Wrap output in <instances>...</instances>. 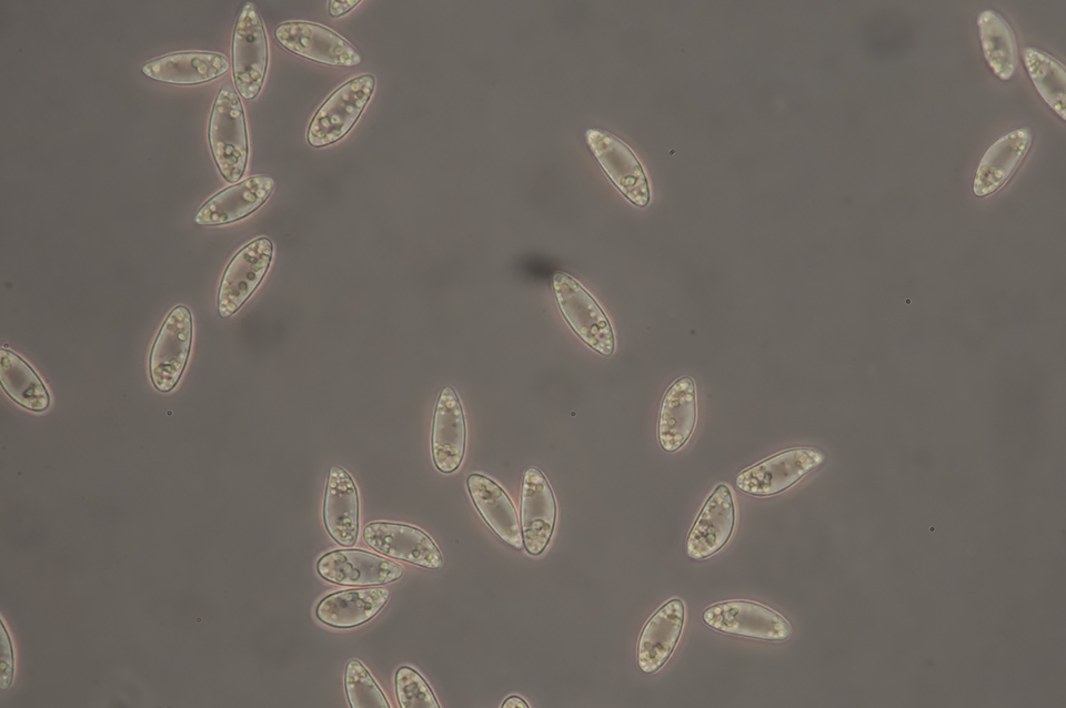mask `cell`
Listing matches in <instances>:
<instances>
[{"mask_svg": "<svg viewBox=\"0 0 1066 708\" xmlns=\"http://www.w3.org/2000/svg\"><path fill=\"white\" fill-rule=\"evenodd\" d=\"M375 88V78L364 73L336 88L313 114L306 131L308 144L325 148L344 138L355 125Z\"/></svg>", "mask_w": 1066, "mask_h": 708, "instance_id": "7a4b0ae2", "label": "cell"}, {"mask_svg": "<svg viewBox=\"0 0 1066 708\" xmlns=\"http://www.w3.org/2000/svg\"><path fill=\"white\" fill-rule=\"evenodd\" d=\"M466 486L474 506L492 532L511 547L521 549V525L506 492L491 478L477 473L467 476Z\"/></svg>", "mask_w": 1066, "mask_h": 708, "instance_id": "7402d4cb", "label": "cell"}, {"mask_svg": "<svg viewBox=\"0 0 1066 708\" xmlns=\"http://www.w3.org/2000/svg\"><path fill=\"white\" fill-rule=\"evenodd\" d=\"M552 285L559 309L573 332L599 354L612 355L615 348L613 328L596 300L565 272H556Z\"/></svg>", "mask_w": 1066, "mask_h": 708, "instance_id": "3957f363", "label": "cell"}, {"mask_svg": "<svg viewBox=\"0 0 1066 708\" xmlns=\"http://www.w3.org/2000/svg\"><path fill=\"white\" fill-rule=\"evenodd\" d=\"M269 45L263 21L257 7L247 2L237 19L232 39L233 80L239 94L255 99L265 80Z\"/></svg>", "mask_w": 1066, "mask_h": 708, "instance_id": "277c9868", "label": "cell"}, {"mask_svg": "<svg viewBox=\"0 0 1066 708\" xmlns=\"http://www.w3.org/2000/svg\"><path fill=\"white\" fill-rule=\"evenodd\" d=\"M466 422L455 390L444 386L438 397L431 433V451L435 467L444 474L455 472L465 454Z\"/></svg>", "mask_w": 1066, "mask_h": 708, "instance_id": "9a60e30c", "label": "cell"}, {"mask_svg": "<svg viewBox=\"0 0 1066 708\" xmlns=\"http://www.w3.org/2000/svg\"><path fill=\"white\" fill-rule=\"evenodd\" d=\"M193 335L192 315L184 305L174 306L162 323L149 356V374L153 386L162 393L172 391L187 366Z\"/></svg>", "mask_w": 1066, "mask_h": 708, "instance_id": "5b68a950", "label": "cell"}, {"mask_svg": "<svg viewBox=\"0 0 1066 708\" xmlns=\"http://www.w3.org/2000/svg\"><path fill=\"white\" fill-rule=\"evenodd\" d=\"M703 621L711 628L768 641L787 640L792 627L777 611L755 601L728 600L707 607Z\"/></svg>", "mask_w": 1066, "mask_h": 708, "instance_id": "ba28073f", "label": "cell"}, {"mask_svg": "<svg viewBox=\"0 0 1066 708\" xmlns=\"http://www.w3.org/2000/svg\"><path fill=\"white\" fill-rule=\"evenodd\" d=\"M319 575L342 586H376L398 580L403 567L390 559L362 549H336L321 556Z\"/></svg>", "mask_w": 1066, "mask_h": 708, "instance_id": "7c38bea8", "label": "cell"}, {"mask_svg": "<svg viewBox=\"0 0 1066 708\" xmlns=\"http://www.w3.org/2000/svg\"><path fill=\"white\" fill-rule=\"evenodd\" d=\"M585 140L619 191L633 204L646 206L650 201L647 179L632 150L610 132L600 129H589Z\"/></svg>", "mask_w": 1066, "mask_h": 708, "instance_id": "30bf717a", "label": "cell"}, {"mask_svg": "<svg viewBox=\"0 0 1066 708\" xmlns=\"http://www.w3.org/2000/svg\"><path fill=\"white\" fill-rule=\"evenodd\" d=\"M275 188L269 175H253L230 185L211 196L197 212L194 222L215 226L242 220L269 199Z\"/></svg>", "mask_w": 1066, "mask_h": 708, "instance_id": "e0dca14e", "label": "cell"}, {"mask_svg": "<svg viewBox=\"0 0 1066 708\" xmlns=\"http://www.w3.org/2000/svg\"><path fill=\"white\" fill-rule=\"evenodd\" d=\"M735 522L732 492L727 485L720 484L706 499L688 533L687 556L702 560L718 553L728 543Z\"/></svg>", "mask_w": 1066, "mask_h": 708, "instance_id": "5bb4252c", "label": "cell"}, {"mask_svg": "<svg viewBox=\"0 0 1066 708\" xmlns=\"http://www.w3.org/2000/svg\"><path fill=\"white\" fill-rule=\"evenodd\" d=\"M214 162L223 179L235 183L243 176L249 159L247 121L242 101L230 84L214 100L208 128Z\"/></svg>", "mask_w": 1066, "mask_h": 708, "instance_id": "6da1fadb", "label": "cell"}, {"mask_svg": "<svg viewBox=\"0 0 1066 708\" xmlns=\"http://www.w3.org/2000/svg\"><path fill=\"white\" fill-rule=\"evenodd\" d=\"M230 69L228 58L218 52H175L153 59L142 65L148 78L171 84L194 85L213 81Z\"/></svg>", "mask_w": 1066, "mask_h": 708, "instance_id": "ffe728a7", "label": "cell"}, {"mask_svg": "<svg viewBox=\"0 0 1066 708\" xmlns=\"http://www.w3.org/2000/svg\"><path fill=\"white\" fill-rule=\"evenodd\" d=\"M685 624V606L673 598L645 624L637 644V665L645 674L660 670L674 653Z\"/></svg>", "mask_w": 1066, "mask_h": 708, "instance_id": "ac0fdd59", "label": "cell"}, {"mask_svg": "<svg viewBox=\"0 0 1066 708\" xmlns=\"http://www.w3.org/2000/svg\"><path fill=\"white\" fill-rule=\"evenodd\" d=\"M556 502L545 475L529 467L521 489L520 525L523 546L533 556L544 552L554 532Z\"/></svg>", "mask_w": 1066, "mask_h": 708, "instance_id": "8fae6325", "label": "cell"}, {"mask_svg": "<svg viewBox=\"0 0 1066 708\" xmlns=\"http://www.w3.org/2000/svg\"><path fill=\"white\" fill-rule=\"evenodd\" d=\"M824 461L825 454L818 448H790L741 472L735 485L753 496L776 495L798 483Z\"/></svg>", "mask_w": 1066, "mask_h": 708, "instance_id": "8992f818", "label": "cell"}, {"mask_svg": "<svg viewBox=\"0 0 1066 708\" xmlns=\"http://www.w3.org/2000/svg\"><path fill=\"white\" fill-rule=\"evenodd\" d=\"M274 38L289 52L330 67H355L360 52L331 29L308 21H288L274 30Z\"/></svg>", "mask_w": 1066, "mask_h": 708, "instance_id": "9c48e42d", "label": "cell"}, {"mask_svg": "<svg viewBox=\"0 0 1066 708\" xmlns=\"http://www.w3.org/2000/svg\"><path fill=\"white\" fill-rule=\"evenodd\" d=\"M273 243L258 237L241 247L227 265L218 291V313L227 318L240 310L264 279L272 259Z\"/></svg>", "mask_w": 1066, "mask_h": 708, "instance_id": "52a82bcc", "label": "cell"}, {"mask_svg": "<svg viewBox=\"0 0 1066 708\" xmlns=\"http://www.w3.org/2000/svg\"><path fill=\"white\" fill-rule=\"evenodd\" d=\"M323 523L330 537L343 547L355 544L360 526L356 485L341 466L329 471L323 499Z\"/></svg>", "mask_w": 1066, "mask_h": 708, "instance_id": "d6986e66", "label": "cell"}, {"mask_svg": "<svg viewBox=\"0 0 1066 708\" xmlns=\"http://www.w3.org/2000/svg\"><path fill=\"white\" fill-rule=\"evenodd\" d=\"M395 694L401 708H439L432 689L413 668L402 666L394 677Z\"/></svg>", "mask_w": 1066, "mask_h": 708, "instance_id": "83f0119b", "label": "cell"}, {"mask_svg": "<svg viewBox=\"0 0 1066 708\" xmlns=\"http://www.w3.org/2000/svg\"><path fill=\"white\" fill-rule=\"evenodd\" d=\"M360 0H331L328 2V12L331 17L339 18L350 12L354 7L360 4Z\"/></svg>", "mask_w": 1066, "mask_h": 708, "instance_id": "f1b7e54d", "label": "cell"}, {"mask_svg": "<svg viewBox=\"0 0 1066 708\" xmlns=\"http://www.w3.org/2000/svg\"><path fill=\"white\" fill-rule=\"evenodd\" d=\"M363 539L375 552L406 563L438 569L443 558L432 538L423 530L406 524L373 522L363 529Z\"/></svg>", "mask_w": 1066, "mask_h": 708, "instance_id": "4fadbf2b", "label": "cell"}, {"mask_svg": "<svg viewBox=\"0 0 1066 708\" xmlns=\"http://www.w3.org/2000/svg\"><path fill=\"white\" fill-rule=\"evenodd\" d=\"M697 419L696 391L692 377L676 380L666 391L660 409L657 438L667 453L682 448L692 436Z\"/></svg>", "mask_w": 1066, "mask_h": 708, "instance_id": "44dd1931", "label": "cell"}, {"mask_svg": "<svg viewBox=\"0 0 1066 708\" xmlns=\"http://www.w3.org/2000/svg\"><path fill=\"white\" fill-rule=\"evenodd\" d=\"M1033 142L1028 127L1010 130L998 136L983 154L973 181L976 196H987L1002 189L1014 175Z\"/></svg>", "mask_w": 1066, "mask_h": 708, "instance_id": "2e32d148", "label": "cell"}, {"mask_svg": "<svg viewBox=\"0 0 1066 708\" xmlns=\"http://www.w3.org/2000/svg\"><path fill=\"white\" fill-rule=\"evenodd\" d=\"M344 687L352 708H389L386 697L369 670L356 659L345 666Z\"/></svg>", "mask_w": 1066, "mask_h": 708, "instance_id": "4316f807", "label": "cell"}, {"mask_svg": "<svg viewBox=\"0 0 1066 708\" xmlns=\"http://www.w3.org/2000/svg\"><path fill=\"white\" fill-rule=\"evenodd\" d=\"M977 28L988 67L998 79L1010 80L1018 65V48L1010 24L997 11L986 9L977 16Z\"/></svg>", "mask_w": 1066, "mask_h": 708, "instance_id": "cb8c5ba5", "label": "cell"}, {"mask_svg": "<svg viewBox=\"0 0 1066 708\" xmlns=\"http://www.w3.org/2000/svg\"><path fill=\"white\" fill-rule=\"evenodd\" d=\"M503 708H527L529 705L517 696H510L502 704Z\"/></svg>", "mask_w": 1066, "mask_h": 708, "instance_id": "f546056e", "label": "cell"}, {"mask_svg": "<svg viewBox=\"0 0 1066 708\" xmlns=\"http://www.w3.org/2000/svg\"><path fill=\"white\" fill-rule=\"evenodd\" d=\"M384 587L348 589L325 596L315 608L316 618L333 628L348 629L371 620L389 600Z\"/></svg>", "mask_w": 1066, "mask_h": 708, "instance_id": "603a6c76", "label": "cell"}, {"mask_svg": "<svg viewBox=\"0 0 1066 708\" xmlns=\"http://www.w3.org/2000/svg\"><path fill=\"white\" fill-rule=\"evenodd\" d=\"M0 381L6 394L21 407L43 412L50 405V395L34 370L11 350H0Z\"/></svg>", "mask_w": 1066, "mask_h": 708, "instance_id": "d4e9b609", "label": "cell"}, {"mask_svg": "<svg viewBox=\"0 0 1066 708\" xmlns=\"http://www.w3.org/2000/svg\"><path fill=\"white\" fill-rule=\"evenodd\" d=\"M1026 71L1046 104L1063 120L1066 108V69L1048 52L1025 47L1022 52Z\"/></svg>", "mask_w": 1066, "mask_h": 708, "instance_id": "484cf974", "label": "cell"}]
</instances>
